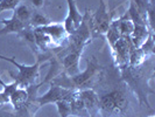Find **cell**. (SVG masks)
I'll return each mask as SVG.
<instances>
[{"mask_svg":"<svg viewBox=\"0 0 155 117\" xmlns=\"http://www.w3.org/2000/svg\"><path fill=\"white\" fill-rule=\"evenodd\" d=\"M112 48V55L116 66L120 69L125 66H128V59H130V52L134 48L130 38H120L117 41Z\"/></svg>","mask_w":155,"mask_h":117,"instance_id":"cell-6","label":"cell"},{"mask_svg":"<svg viewBox=\"0 0 155 117\" xmlns=\"http://www.w3.org/2000/svg\"><path fill=\"white\" fill-rule=\"evenodd\" d=\"M0 23L4 25V27L0 29V35H7V34H18L22 31L23 28H26L25 23H22L14 14L9 19H4L1 20Z\"/></svg>","mask_w":155,"mask_h":117,"instance_id":"cell-11","label":"cell"},{"mask_svg":"<svg viewBox=\"0 0 155 117\" xmlns=\"http://www.w3.org/2000/svg\"><path fill=\"white\" fill-rule=\"evenodd\" d=\"M5 84H6V82H5V81H4L2 78L0 77V86H1V87H4V86H5Z\"/></svg>","mask_w":155,"mask_h":117,"instance_id":"cell-23","label":"cell"},{"mask_svg":"<svg viewBox=\"0 0 155 117\" xmlns=\"http://www.w3.org/2000/svg\"><path fill=\"white\" fill-rule=\"evenodd\" d=\"M131 1L135 5V7L138 8L140 13L146 16V11H147V7L150 0H131Z\"/></svg>","mask_w":155,"mask_h":117,"instance_id":"cell-21","label":"cell"},{"mask_svg":"<svg viewBox=\"0 0 155 117\" xmlns=\"http://www.w3.org/2000/svg\"><path fill=\"white\" fill-rule=\"evenodd\" d=\"M31 13H33V8L31 6H28L27 4H19V6L14 9V15L21 21L22 23H25L26 27H29V20H31Z\"/></svg>","mask_w":155,"mask_h":117,"instance_id":"cell-14","label":"cell"},{"mask_svg":"<svg viewBox=\"0 0 155 117\" xmlns=\"http://www.w3.org/2000/svg\"><path fill=\"white\" fill-rule=\"evenodd\" d=\"M34 29H38V31L42 32L43 34L48 35L50 39L53 40L56 47H63L67 45L68 42V38L69 35L67 34V32L63 27V23H49L47 26H43V27H40V28H34Z\"/></svg>","mask_w":155,"mask_h":117,"instance_id":"cell-7","label":"cell"},{"mask_svg":"<svg viewBox=\"0 0 155 117\" xmlns=\"http://www.w3.org/2000/svg\"><path fill=\"white\" fill-rule=\"evenodd\" d=\"M117 21H118V28L120 32V36L121 38H131L133 29H134V25L132 21L128 19H124L121 16L119 19H117Z\"/></svg>","mask_w":155,"mask_h":117,"instance_id":"cell-17","label":"cell"},{"mask_svg":"<svg viewBox=\"0 0 155 117\" xmlns=\"http://www.w3.org/2000/svg\"><path fill=\"white\" fill-rule=\"evenodd\" d=\"M21 0H0V13L5 11H14Z\"/></svg>","mask_w":155,"mask_h":117,"instance_id":"cell-20","label":"cell"},{"mask_svg":"<svg viewBox=\"0 0 155 117\" xmlns=\"http://www.w3.org/2000/svg\"><path fill=\"white\" fill-rule=\"evenodd\" d=\"M86 63L87 66L84 71L78 73L75 76H67L64 73H61L56 77L50 80V84L71 90H83L91 88L97 81V78L99 77L103 67L94 56H92L90 60H86Z\"/></svg>","mask_w":155,"mask_h":117,"instance_id":"cell-1","label":"cell"},{"mask_svg":"<svg viewBox=\"0 0 155 117\" xmlns=\"http://www.w3.org/2000/svg\"><path fill=\"white\" fill-rule=\"evenodd\" d=\"M55 104H56V108H57V111H58L60 117L71 116V104H70L69 100L63 98L61 101H57Z\"/></svg>","mask_w":155,"mask_h":117,"instance_id":"cell-19","label":"cell"},{"mask_svg":"<svg viewBox=\"0 0 155 117\" xmlns=\"http://www.w3.org/2000/svg\"><path fill=\"white\" fill-rule=\"evenodd\" d=\"M16 35H18L19 39H22L28 46L31 47V49H33V52L35 53V55L39 54V48H38L36 43H35L34 29H33L31 27H26V28H23L22 31L20 32V33H18Z\"/></svg>","mask_w":155,"mask_h":117,"instance_id":"cell-15","label":"cell"},{"mask_svg":"<svg viewBox=\"0 0 155 117\" xmlns=\"http://www.w3.org/2000/svg\"><path fill=\"white\" fill-rule=\"evenodd\" d=\"M121 70V75L123 78L126 81V83H128V86L134 90V93L138 95L140 103H146V107L148 109H150L149 102L147 100V91L153 93V90L149 89V86L147 83L146 77H143L142 71L139 70V67H130V66H125Z\"/></svg>","mask_w":155,"mask_h":117,"instance_id":"cell-3","label":"cell"},{"mask_svg":"<svg viewBox=\"0 0 155 117\" xmlns=\"http://www.w3.org/2000/svg\"><path fill=\"white\" fill-rule=\"evenodd\" d=\"M114 15H116V9L109 11L107 7H106L105 1L101 0L98 9L93 14L90 13V18H89V26H90V31H91V38L96 39L98 36L106 34L110 25L114 20Z\"/></svg>","mask_w":155,"mask_h":117,"instance_id":"cell-4","label":"cell"},{"mask_svg":"<svg viewBox=\"0 0 155 117\" xmlns=\"http://www.w3.org/2000/svg\"><path fill=\"white\" fill-rule=\"evenodd\" d=\"M83 53V49H69L68 47H63L61 53L57 54V59L60 60V63L62 66V73L67 76H75L78 73H81L79 69V59Z\"/></svg>","mask_w":155,"mask_h":117,"instance_id":"cell-5","label":"cell"},{"mask_svg":"<svg viewBox=\"0 0 155 117\" xmlns=\"http://www.w3.org/2000/svg\"><path fill=\"white\" fill-rule=\"evenodd\" d=\"M78 95L86 110L89 111L90 116L93 117L99 114V96L96 94L93 89L89 88V89L78 90Z\"/></svg>","mask_w":155,"mask_h":117,"instance_id":"cell-10","label":"cell"},{"mask_svg":"<svg viewBox=\"0 0 155 117\" xmlns=\"http://www.w3.org/2000/svg\"><path fill=\"white\" fill-rule=\"evenodd\" d=\"M36 61L34 64H31V66H25V64H21V63L16 62L14 60V57L9 59L7 56L4 57L5 61L14 64L16 68L19 69V73L14 75L12 71H9V75L14 78L19 88H27V87L31 86V84H35V81L39 78L40 76V66L42 61H46V60H49L50 57V54H38L36 55Z\"/></svg>","mask_w":155,"mask_h":117,"instance_id":"cell-2","label":"cell"},{"mask_svg":"<svg viewBox=\"0 0 155 117\" xmlns=\"http://www.w3.org/2000/svg\"><path fill=\"white\" fill-rule=\"evenodd\" d=\"M49 23H51V21L45 14H42L39 11H33L31 20H29V27L34 29V28H40V27L47 26Z\"/></svg>","mask_w":155,"mask_h":117,"instance_id":"cell-16","label":"cell"},{"mask_svg":"<svg viewBox=\"0 0 155 117\" xmlns=\"http://www.w3.org/2000/svg\"><path fill=\"white\" fill-rule=\"evenodd\" d=\"M28 100H29V93H28L27 88H19L18 87L9 96V103H12V105L14 107L15 110L22 108Z\"/></svg>","mask_w":155,"mask_h":117,"instance_id":"cell-12","label":"cell"},{"mask_svg":"<svg viewBox=\"0 0 155 117\" xmlns=\"http://www.w3.org/2000/svg\"><path fill=\"white\" fill-rule=\"evenodd\" d=\"M148 117H154V115H150V116H148Z\"/></svg>","mask_w":155,"mask_h":117,"instance_id":"cell-24","label":"cell"},{"mask_svg":"<svg viewBox=\"0 0 155 117\" xmlns=\"http://www.w3.org/2000/svg\"><path fill=\"white\" fill-rule=\"evenodd\" d=\"M67 4H68V14L64 19L63 27L67 32V34L71 35L79 27V25L83 20V15L79 13L75 0H67Z\"/></svg>","mask_w":155,"mask_h":117,"instance_id":"cell-8","label":"cell"},{"mask_svg":"<svg viewBox=\"0 0 155 117\" xmlns=\"http://www.w3.org/2000/svg\"><path fill=\"white\" fill-rule=\"evenodd\" d=\"M110 94H111L113 102H114L117 114L124 112L128 105V98H127V95H126L124 89H114V90H111Z\"/></svg>","mask_w":155,"mask_h":117,"instance_id":"cell-13","label":"cell"},{"mask_svg":"<svg viewBox=\"0 0 155 117\" xmlns=\"http://www.w3.org/2000/svg\"><path fill=\"white\" fill-rule=\"evenodd\" d=\"M45 1L46 0H25V2L31 6V8H36V9H41L45 6Z\"/></svg>","mask_w":155,"mask_h":117,"instance_id":"cell-22","label":"cell"},{"mask_svg":"<svg viewBox=\"0 0 155 117\" xmlns=\"http://www.w3.org/2000/svg\"><path fill=\"white\" fill-rule=\"evenodd\" d=\"M70 91H71V89H65L62 87L50 84L49 90L46 94H43L42 96H36L35 101L40 108L42 105H46L49 103H56L57 101H61L63 98H65L70 94Z\"/></svg>","mask_w":155,"mask_h":117,"instance_id":"cell-9","label":"cell"},{"mask_svg":"<svg viewBox=\"0 0 155 117\" xmlns=\"http://www.w3.org/2000/svg\"><path fill=\"white\" fill-rule=\"evenodd\" d=\"M106 38H107V42L111 47L116 43L118 40L120 39V32H119V28H118V21L117 20H113L112 23L110 25L109 29L106 32Z\"/></svg>","mask_w":155,"mask_h":117,"instance_id":"cell-18","label":"cell"}]
</instances>
